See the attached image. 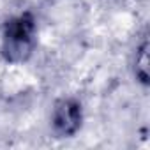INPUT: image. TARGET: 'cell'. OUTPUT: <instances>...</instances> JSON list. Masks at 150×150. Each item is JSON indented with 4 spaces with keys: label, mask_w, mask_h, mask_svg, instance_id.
Masks as SVG:
<instances>
[{
    "label": "cell",
    "mask_w": 150,
    "mask_h": 150,
    "mask_svg": "<svg viewBox=\"0 0 150 150\" xmlns=\"http://www.w3.org/2000/svg\"><path fill=\"white\" fill-rule=\"evenodd\" d=\"M39 25L32 11H20L9 16L0 32V58L9 65H21L28 62L35 50Z\"/></svg>",
    "instance_id": "obj_1"
},
{
    "label": "cell",
    "mask_w": 150,
    "mask_h": 150,
    "mask_svg": "<svg viewBox=\"0 0 150 150\" xmlns=\"http://www.w3.org/2000/svg\"><path fill=\"white\" fill-rule=\"evenodd\" d=\"M85 110L83 103L74 96H64L53 103L50 113L51 132L57 138H74L83 127Z\"/></svg>",
    "instance_id": "obj_2"
},
{
    "label": "cell",
    "mask_w": 150,
    "mask_h": 150,
    "mask_svg": "<svg viewBox=\"0 0 150 150\" xmlns=\"http://www.w3.org/2000/svg\"><path fill=\"white\" fill-rule=\"evenodd\" d=\"M148 50H150V46H148V34H146V30H143L139 41L134 46L132 60H131L132 76H134L136 83H139L143 88H146L148 83H150V71H148L150 58H148Z\"/></svg>",
    "instance_id": "obj_3"
}]
</instances>
